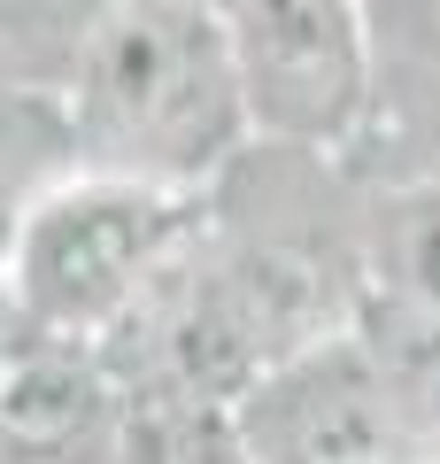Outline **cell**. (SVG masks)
I'll use <instances>...</instances> for the list:
<instances>
[{
  "mask_svg": "<svg viewBox=\"0 0 440 464\" xmlns=\"http://www.w3.org/2000/svg\"><path fill=\"white\" fill-rule=\"evenodd\" d=\"M62 101L78 132V170L201 194L247 148L216 0H93Z\"/></svg>",
  "mask_w": 440,
  "mask_h": 464,
  "instance_id": "cell-1",
  "label": "cell"
},
{
  "mask_svg": "<svg viewBox=\"0 0 440 464\" xmlns=\"http://www.w3.org/2000/svg\"><path fill=\"white\" fill-rule=\"evenodd\" d=\"M201 217L209 209L186 186L70 170L16 217L0 279L32 341H100L201 240Z\"/></svg>",
  "mask_w": 440,
  "mask_h": 464,
  "instance_id": "cell-2",
  "label": "cell"
},
{
  "mask_svg": "<svg viewBox=\"0 0 440 464\" xmlns=\"http://www.w3.org/2000/svg\"><path fill=\"white\" fill-rule=\"evenodd\" d=\"M247 140L332 155L371 109V39L356 0H216Z\"/></svg>",
  "mask_w": 440,
  "mask_h": 464,
  "instance_id": "cell-3",
  "label": "cell"
},
{
  "mask_svg": "<svg viewBox=\"0 0 440 464\" xmlns=\"http://www.w3.org/2000/svg\"><path fill=\"white\" fill-rule=\"evenodd\" d=\"M225 426L240 464H409L425 449L348 317L263 364L225 411Z\"/></svg>",
  "mask_w": 440,
  "mask_h": 464,
  "instance_id": "cell-4",
  "label": "cell"
},
{
  "mask_svg": "<svg viewBox=\"0 0 440 464\" xmlns=\"http://www.w3.org/2000/svg\"><path fill=\"white\" fill-rule=\"evenodd\" d=\"M124 387L93 341H24L0 372V464H109Z\"/></svg>",
  "mask_w": 440,
  "mask_h": 464,
  "instance_id": "cell-5",
  "label": "cell"
},
{
  "mask_svg": "<svg viewBox=\"0 0 440 464\" xmlns=\"http://www.w3.org/2000/svg\"><path fill=\"white\" fill-rule=\"evenodd\" d=\"M70 170H78V132H70L62 85L0 78V256H8L16 217Z\"/></svg>",
  "mask_w": 440,
  "mask_h": 464,
  "instance_id": "cell-6",
  "label": "cell"
},
{
  "mask_svg": "<svg viewBox=\"0 0 440 464\" xmlns=\"http://www.w3.org/2000/svg\"><path fill=\"white\" fill-rule=\"evenodd\" d=\"M348 325L363 333V348L378 356V372H387V387L402 395V411H409V426L433 441L440 433V310H425V302H409V295H363L356 302V317Z\"/></svg>",
  "mask_w": 440,
  "mask_h": 464,
  "instance_id": "cell-7",
  "label": "cell"
},
{
  "mask_svg": "<svg viewBox=\"0 0 440 464\" xmlns=\"http://www.w3.org/2000/svg\"><path fill=\"white\" fill-rule=\"evenodd\" d=\"M378 279L394 295L440 310V179H417L378 217Z\"/></svg>",
  "mask_w": 440,
  "mask_h": 464,
  "instance_id": "cell-8",
  "label": "cell"
},
{
  "mask_svg": "<svg viewBox=\"0 0 440 464\" xmlns=\"http://www.w3.org/2000/svg\"><path fill=\"white\" fill-rule=\"evenodd\" d=\"M24 341H32V325H24V310H16V295H8V279H0V372L24 356Z\"/></svg>",
  "mask_w": 440,
  "mask_h": 464,
  "instance_id": "cell-9",
  "label": "cell"
}]
</instances>
